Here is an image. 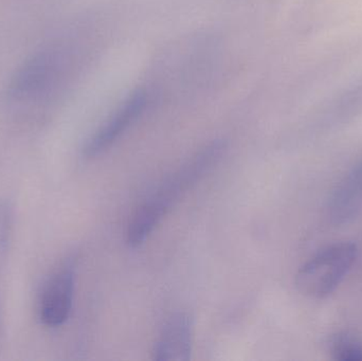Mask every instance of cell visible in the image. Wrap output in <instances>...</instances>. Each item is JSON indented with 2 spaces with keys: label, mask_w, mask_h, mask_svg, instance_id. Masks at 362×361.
Here are the masks:
<instances>
[{
  "label": "cell",
  "mask_w": 362,
  "mask_h": 361,
  "mask_svg": "<svg viewBox=\"0 0 362 361\" xmlns=\"http://www.w3.org/2000/svg\"><path fill=\"white\" fill-rule=\"evenodd\" d=\"M68 64L69 55L61 45L42 47L15 70L6 86V97L18 104L49 99L63 83Z\"/></svg>",
  "instance_id": "6da1fadb"
},
{
  "label": "cell",
  "mask_w": 362,
  "mask_h": 361,
  "mask_svg": "<svg viewBox=\"0 0 362 361\" xmlns=\"http://www.w3.org/2000/svg\"><path fill=\"white\" fill-rule=\"evenodd\" d=\"M357 256V246L352 242H340L323 248L298 271V290L310 298H325L344 281Z\"/></svg>",
  "instance_id": "7a4b0ae2"
},
{
  "label": "cell",
  "mask_w": 362,
  "mask_h": 361,
  "mask_svg": "<svg viewBox=\"0 0 362 361\" xmlns=\"http://www.w3.org/2000/svg\"><path fill=\"white\" fill-rule=\"evenodd\" d=\"M76 290V261L68 259L44 282L37 299L40 324L59 328L69 319Z\"/></svg>",
  "instance_id": "3957f363"
},
{
  "label": "cell",
  "mask_w": 362,
  "mask_h": 361,
  "mask_svg": "<svg viewBox=\"0 0 362 361\" xmlns=\"http://www.w3.org/2000/svg\"><path fill=\"white\" fill-rule=\"evenodd\" d=\"M146 105V93L144 90L134 91L115 114L87 140L83 155L86 158H93L108 150L139 118Z\"/></svg>",
  "instance_id": "277c9868"
},
{
  "label": "cell",
  "mask_w": 362,
  "mask_h": 361,
  "mask_svg": "<svg viewBox=\"0 0 362 361\" xmlns=\"http://www.w3.org/2000/svg\"><path fill=\"white\" fill-rule=\"evenodd\" d=\"M362 207V158L340 180L329 199V216L336 225L346 224Z\"/></svg>",
  "instance_id": "5b68a950"
},
{
  "label": "cell",
  "mask_w": 362,
  "mask_h": 361,
  "mask_svg": "<svg viewBox=\"0 0 362 361\" xmlns=\"http://www.w3.org/2000/svg\"><path fill=\"white\" fill-rule=\"evenodd\" d=\"M193 330L192 320L185 314H178L165 324L155 345L154 360L185 361L191 358Z\"/></svg>",
  "instance_id": "8992f818"
},
{
  "label": "cell",
  "mask_w": 362,
  "mask_h": 361,
  "mask_svg": "<svg viewBox=\"0 0 362 361\" xmlns=\"http://www.w3.org/2000/svg\"><path fill=\"white\" fill-rule=\"evenodd\" d=\"M334 360L340 361H362V341L350 335H340L331 345Z\"/></svg>",
  "instance_id": "52a82bcc"
},
{
  "label": "cell",
  "mask_w": 362,
  "mask_h": 361,
  "mask_svg": "<svg viewBox=\"0 0 362 361\" xmlns=\"http://www.w3.org/2000/svg\"><path fill=\"white\" fill-rule=\"evenodd\" d=\"M14 215L8 203L0 201V273L6 265L12 241Z\"/></svg>",
  "instance_id": "ba28073f"
},
{
  "label": "cell",
  "mask_w": 362,
  "mask_h": 361,
  "mask_svg": "<svg viewBox=\"0 0 362 361\" xmlns=\"http://www.w3.org/2000/svg\"><path fill=\"white\" fill-rule=\"evenodd\" d=\"M4 318H2L1 309H0V351H1L2 343H4Z\"/></svg>",
  "instance_id": "9c48e42d"
}]
</instances>
